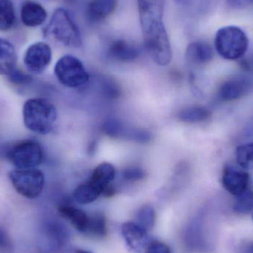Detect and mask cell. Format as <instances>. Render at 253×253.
I'll return each mask as SVG.
<instances>
[{"label": "cell", "mask_w": 253, "mask_h": 253, "mask_svg": "<svg viewBox=\"0 0 253 253\" xmlns=\"http://www.w3.org/2000/svg\"><path fill=\"white\" fill-rule=\"evenodd\" d=\"M165 0H138L140 25L144 46L153 62L166 66L172 52L164 22Z\"/></svg>", "instance_id": "1"}, {"label": "cell", "mask_w": 253, "mask_h": 253, "mask_svg": "<svg viewBox=\"0 0 253 253\" xmlns=\"http://www.w3.org/2000/svg\"><path fill=\"white\" fill-rule=\"evenodd\" d=\"M24 125L31 132L47 135L53 131L57 111L53 103L43 98L28 99L22 108Z\"/></svg>", "instance_id": "2"}, {"label": "cell", "mask_w": 253, "mask_h": 253, "mask_svg": "<svg viewBox=\"0 0 253 253\" xmlns=\"http://www.w3.org/2000/svg\"><path fill=\"white\" fill-rule=\"evenodd\" d=\"M44 34L67 47L78 48L83 45L80 28L69 12L62 7L54 10Z\"/></svg>", "instance_id": "3"}, {"label": "cell", "mask_w": 253, "mask_h": 253, "mask_svg": "<svg viewBox=\"0 0 253 253\" xmlns=\"http://www.w3.org/2000/svg\"><path fill=\"white\" fill-rule=\"evenodd\" d=\"M217 53L227 60H237L245 56L249 47L246 33L238 26L229 25L217 31L214 42Z\"/></svg>", "instance_id": "4"}, {"label": "cell", "mask_w": 253, "mask_h": 253, "mask_svg": "<svg viewBox=\"0 0 253 253\" xmlns=\"http://www.w3.org/2000/svg\"><path fill=\"white\" fill-rule=\"evenodd\" d=\"M3 152L16 169L36 168L44 160L42 147L34 139L21 140L8 146Z\"/></svg>", "instance_id": "5"}, {"label": "cell", "mask_w": 253, "mask_h": 253, "mask_svg": "<svg viewBox=\"0 0 253 253\" xmlns=\"http://www.w3.org/2000/svg\"><path fill=\"white\" fill-rule=\"evenodd\" d=\"M54 74L61 84L70 88L83 87L90 79L83 62L72 55H65L56 62Z\"/></svg>", "instance_id": "6"}, {"label": "cell", "mask_w": 253, "mask_h": 253, "mask_svg": "<svg viewBox=\"0 0 253 253\" xmlns=\"http://www.w3.org/2000/svg\"><path fill=\"white\" fill-rule=\"evenodd\" d=\"M8 177L15 190L26 199H37L42 193L44 175L40 169H16L9 172Z\"/></svg>", "instance_id": "7"}, {"label": "cell", "mask_w": 253, "mask_h": 253, "mask_svg": "<svg viewBox=\"0 0 253 253\" xmlns=\"http://www.w3.org/2000/svg\"><path fill=\"white\" fill-rule=\"evenodd\" d=\"M65 230L57 221H44L38 235L39 249L43 253L59 252L65 243Z\"/></svg>", "instance_id": "8"}, {"label": "cell", "mask_w": 253, "mask_h": 253, "mask_svg": "<svg viewBox=\"0 0 253 253\" xmlns=\"http://www.w3.org/2000/svg\"><path fill=\"white\" fill-rule=\"evenodd\" d=\"M52 59L51 47L44 42L34 43L27 48L24 64L31 74H41L47 69Z\"/></svg>", "instance_id": "9"}, {"label": "cell", "mask_w": 253, "mask_h": 253, "mask_svg": "<svg viewBox=\"0 0 253 253\" xmlns=\"http://www.w3.org/2000/svg\"><path fill=\"white\" fill-rule=\"evenodd\" d=\"M250 175L248 172L233 165H227L223 169L221 183L230 194L238 196L248 189Z\"/></svg>", "instance_id": "10"}, {"label": "cell", "mask_w": 253, "mask_h": 253, "mask_svg": "<svg viewBox=\"0 0 253 253\" xmlns=\"http://www.w3.org/2000/svg\"><path fill=\"white\" fill-rule=\"evenodd\" d=\"M122 236L126 247L133 253H146L150 245L148 232L135 222H126L121 228Z\"/></svg>", "instance_id": "11"}, {"label": "cell", "mask_w": 253, "mask_h": 253, "mask_svg": "<svg viewBox=\"0 0 253 253\" xmlns=\"http://www.w3.org/2000/svg\"><path fill=\"white\" fill-rule=\"evenodd\" d=\"M251 87L249 81L242 77L226 80L220 86L218 96L223 102H233L243 97Z\"/></svg>", "instance_id": "12"}, {"label": "cell", "mask_w": 253, "mask_h": 253, "mask_svg": "<svg viewBox=\"0 0 253 253\" xmlns=\"http://www.w3.org/2000/svg\"><path fill=\"white\" fill-rule=\"evenodd\" d=\"M47 13L44 7L37 1L27 0L21 7L20 17L22 23L29 28L42 25L47 19Z\"/></svg>", "instance_id": "13"}, {"label": "cell", "mask_w": 253, "mask_h": 253, "mask_svg": "<svg viewBox=\"0 0 253 253\" xmlns=\"http://www.w3.org/2000/svg\"><path fill=\"white\" fill-rule=\"evenodd\" d=\"M117 7V0H92L86 8V18L91 23H99L109 17Z\"/></svg>", "instance_id": "14"}, {"label": "cell", "mask_w": 253, "mask_h": 253, "mask_svg": "<svg viewBox=\"0 0 253 253\" xmlns=\"http://www.w3.org/2000/svg\"><path fill=\"white\" fill-rule=\"evenodd\" d=\"M115 176L116 169L114 165L105 162L93 169L87 182L102 195L105 189L111 185Z\"/></svg>", "instance_id": "15"}, {"label": "cell", "mask_w": 253, "mask_h": 253, "mask_svg": "<svg viewBox=\"0 0 253 253\" xmlns=\"http://www.w3.org/2000/svg\"><path fill=\"white\" fill-rule=\"evenodd\" d=\"M138 47L125 40H117L113 42L108 49V54L112 59L120 62H129L139 56Z\"/></svg>", "instance_id": "16"}, {"label": "cell", "mask_w": 253, "mask_h": 253, "mask_svg": "<svg viewBox=\"0 0 253 253\" xmlns=\"http://www.w3.org/2000/svg\"><path fill=\"white\" fill-rule=\"evenodd\" d=\"M187 60L196 65L208 63L213 59L212 47L208 43L196 41L190 43L186 50Z\"/></svg>", "instance_id": "17"}, {"label": "cell", "mask_w": 253, "mask_h": 253, "mask_svg": "<svg viewBox=\"0 0 253 253\" xmlns=\"http://www.w3.org/2000/svg\"><path fill=\"white\" fill-rule=\"evenodd\" d=\"M17 55L14 46L7 40L0 38V76L8 77L16 68Z\"/></svg>", "instance_id": "18"}, {"label": "cell", "mask_w": 253, "mask_h": 253, "mask_svg": "<svg viewBox=\"0 0 253 253\" xmlns=\"http://www.w3.org/2000/svg\"><path fill=\"white\" fill-rule=\"evenodd\" d=\"M59 213L67 218L76 230L80 233H85L88 224L89 215L83 210L68 205H62L58 208Z\"/></svg>", "instance_id": "19"}, {"label": "cell", "mask_w": 253, "mask_h": 253, "mask_svg": "<svg viewBox=\"0 0 253 253\" xmlns=\"http://www.w3.org/2000/svg\"><path fill=\"white\" fill-rule=\"evenodd\" d=\"M108 233L106 217L102 212H96L89 215L85 233L97 239H103L107 236Z\"/></svg>", "instance_id": "20"}, {"label": "cell", "mask_w": 253, "mask_h": 253, "mask_svg": "<svg viewBox=\"0 0 253 253\" xmlns=\"http://www.w3.org/2000/svg\"><path fill=\"white\" fill-rule=\"evenodd\" d=\"M211 116V111L208 108L194 106L181 111L178 114V119L184 123H198L206 121Z\"/></svg>", "instance_id": "21"}, {"label": "cell", "mask_w": 253, "mask_h": 253, "mask_svg": "<svg viewBox=\"0 0 253 253\" xmlns=\"http://www.w3.org/2000/svg\"><path fill=\"white\" fill-rule=\"evenodd\" d=\"M15 20L16 15L11 0H0V31H10Z\"/></svg>", "instance_id": "22"}, {"label": "cell", "mask_w": 253, "mask_h": 253, "mask_svg": "<svg viewBox=\"0 0 253 253\" xmlns=\"http://www.w3.org/2000/svg\"><path fill=\"white\" fill-rule=\"evenodd\" d=\"M100 196L101 193L87 181L79 185L74 192V199L81 205L93 203Z\"/></svg>", "instance_id": "23"}, {"label": "cell", "mask_w": 253, "mask_h": 253, "mask_svg": "<svg viewBox=\"0 0 253 253\" xmlns=\"http://www.w3.org/2000/svg\"><path fill=\"white\" fill-rule=\"evenodd\" d=\"M156 219V215L154 208L150 205H144L138 210L135 223L146 231L149 232L154 227Z\"/></svg>", "instance_id": "24"}, {"label": "cell", "mask_w": 253, "mask_h": 253, "mask_svg": "<svg viewBox=\"0 0 253 253\" xmlns=\"http://www.w3.org/2000/svg\"><path fill=\"white\" fill-rule=\"evenodd\" d=\"M236 162L243 169H253V142L239 146L236 149Z\"/></svg>", "instance_id": "25"}, {"label": "cell", "mask_w": 253, "mask_h": 253, "mask_svg": "<svg viewBox=\"0 0 253 253\" xmlns=\"http://www.w3.org/2000/svg\"><path fill=\"white\" fill-rule=\"evenodd\" d=\"M233 211L236 213L246 215L253 211V191L248 189L242 194L236 196Z\"/></svg>", "instance_id": "26"}, {"label": "cell", "mask_w": 253, "mask_h": 253, "mask_svg": "<svg viewBox=\"0 0 253 253\" xmlns=\"http://www.w3.org/2000/svg\"><path fill=\"white\" fill-rule=\"evenodd\" d=\"M8 80L12 84L15 85H28L31 84L33 78L30 74L22 72L20 70L17 69V68L8 76Z\"/></svg>", "instance_id": "27"}, {"label": "cell", "mask_w": 253, "mask_h": 253, "mask_svg": "<svg viewBox=\"0 0 253 253\" xmlns=\"http://www.w3.org/2000/svg\"><path fill=\"white\" fill-rule=\"evenodd\" d=\"M0 253H15L14 247L7 232L0 227Z\"/></svg>", "instance_id": "28"}, {"label": "cell", "mask_w": 253, "mask_h": 253, "mask_svg": "<svg viewBox=\"0 0 253 253\" xmlns=\"http://www.w3.org/2000/svg\"><path fill=\"white\" fill-rule=\"evenodd\" d=\"M124 178L127 181H139L145 176L144 171L138 168H131L126 169L123 172Z\"/></svg>", "instance_id": "29"}, {"label": "cell", "mask_w": 253, "mask_h": 253, "mask_svg": "<svg viewBox=\"0 0 253 253\" xmlns=\"http://www.w3.org/2000/svg\"><path fill=\"white\" fill-rule=\"evenodd\" d=\"M146 253H171V251L166 244L155 241L150 242Z\"/></svg>", "instance_id": "30"}, {"label": "cell", "mask_w": 253, "mask_h": 253, "mask_svg": "<svg viewBox=\"0 0 253 253\" xmlns=\"http://www.w3.org/2000/svg\"><path fill=\"white\" fill-rule=\"evenodd\" d=\"M227 2L232 8L242 9L253 5V0H227Z\"/></svg>", "instance_id": "31"}, {"label": "cell", "mask_w": 253, "mask_h": 253, "mask_svg": "<svg viewBox=\"0 0 253 253\" xmlns=\"http://www.w3.org/2000/svg\"><path fill=\"white\" fill-rule=\"evenodd\" d=\"M241 253H253V242H249V243L245 245L242 248Z\"/></svg>", "instance_id": "32"}, {"label": "cell", "mask_w": 253, "mask_h": 253, "mask_svg": "<svg viewBox=\"0 0 253 253\" xmlns=\"http://www.w3.org/2000/svg\"><path fill=\"white\" fill-rule=\"evenodd\" d=\"M75 253H93L90 252V251H84V250H78V251H76Z\"/></svg>", "instance_id": "33"}]
</instances>
